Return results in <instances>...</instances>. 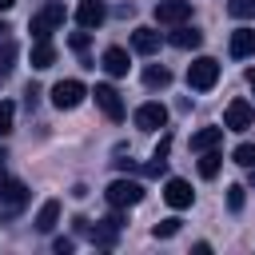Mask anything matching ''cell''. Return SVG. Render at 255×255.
<instances>
[{
    "label": "cell",
    "mask_w": 255,
    "mask_h": 255,
    "mask_svg": "<svg viewBox=\"0 0 255 255\" xmlns=\"http://www.w3.org/2000/svg\"><path fill=\"white\" fill-rule=\"evenodd\" d=\"M64 24V4H56V0H48L32 20H28V32H32V40H48L56 28Z\"/></svg>",
    "instance_id": "1"
},
{
    "label": "cell",
    "mask_w": 255,
    "mask_h": 255,
    "mask_svg": "<svg viewBox=\"0 0 255 255\" xmlns=\"http://www.w3.org/2000/svg\"><path fill=\"white\" fill-rule=\"evenodd\" d=\"M187 84H191L195 92H211V88L219 84V60H211V56L191 60V64H187Z\"/></svg>",
    "instance_id": "2"
},
{
    "label": "cell",
    "mask_w": 255,
    "mask_h": 255,
    "mask_svg": "<svg viewBox=\"0 0 255 255\" xmlns=\"http://www.w3.org/2000/svg\"><path fill=\"white\" fill-rule=\"evenodd\" d=\"M104 199L112 203V207H135L139 199H143V183H135V179H112L108 183V191H104Z\"/></svg>",
    "instance_id": "3"
},
{
    "label": "cell",
    "mask_w": 255,
    "mask_h": 255,
    "mask_svg": "<svg viewBox=\"0 0 255 255\" xmlns=\"http://www.w3.org/2000/svg\"><path fill=\"white\" fill-rule=\"evenodd\" d=\"M84 96H92L80 80H60L56 88H52V104L60 108V112H72V108H80L84 104Z\"/></svg>",
    "instance_id": "4"
},
{
    "label": "cell",
    "mask_w": 255,
    "mask_h": 255,
    "mask_svg": "<svg viewBox=\"0 0 255 255\" xmlns=\"http://www.w3.org/2000/svg\"><path fill=\"white\" fill-rule=\"evenodd\" d=\"M191 20V0H159L155 4V24H187Z\"/></svg>",
    "instance_id": "5"
},
{
    "label": "cell",
    "mask_w": 255,
    "mask_h": 255,
    "mask_svg": "<svg viewBox=\"0 0 255 255\" xmlns=\"http://www.w3.org/2000/svg\"><path fill=\"white\" fill-rule=\"evenodd\" d=\"M223 128H231V131H247V128H255V108H251L247 100H231L227 112H223Z\"/></svg>",
    "instance_id": "6"
},
{
    "label": "cell",
    "mask_w": 255,
    "mask_h": 255,
    "mask_svg": "<svg viewBox=\"0 0 255 255\" xmlns=\"http://www.w3.org/2000/svg\"><path fill=\"white\" fill-rule=\"evenodd\" d=\"M92 96H96V108H100L108 120H124V100H120V92H116L112 84H96Z\"/></svg>",
    "instance_id": "7"
},
{
    "label": "cell",
    "mask_w": 255,
    "mask_h": 255,
    "mask_svg": "<svg viewBox=\"0 0 255 255\" xmlns=\"http://www.w3.org/2000/svg\"><path fill=\"white\" fill-rule=\"evenodd\" d=\"M163 124H167V108H163L159 100H147V104H139V108H135V128L155 131V128H163Z\"/></svg>",
    "instance_id": "8"
},
{
    "label": "cell",
    "mask_w": 255,
    "mask_h": 255,
    "mask_svg": "<svg viewBox=\"0 0 255 255\" xmlns=\"http://www.w3.org/2000/svg\"><path fill=\"white\" fill-rule=\"evenodd\" d=\"M163 199H167L175 211H183V207H191L195 191H191V183H187V179H167V183H163Z\"/></svg>",
    "instance_id": "9"
},
{
    "label": "cell",
    "mask_w": 255,
    "mask_h": 255,
    "mask_svg": "<svg viewBox=\"0 0 255 255\" xmlns=\"http://www.w3.org/2000/svg\"><path fill=\"white\" fill-rule=\"evenodd\" d=\"M0 203H4V215H16V211L28 203V187H24L20 179H8V183L0 187Z\"/></svg>",
    "instance_id": "10"
},
{
    "label": "cell",
    "mask_w": 255,
    "mask_h": 255,
    "mask_svg": "<svg viewBox=\"0 0 255 255\" xmlns=\"http://www.w3.org/2000/svg\"><path fill=\"white\" fill-rule=\"evenodd\" d=\"M104 16H108V8H104L100 0H80V8H76V24H80V28H88V32H92V28H100V24H104Z\"/></svg>",
    "instance_id": "11"
},
{
    "label": "cell",
    "mask_w": 255,
    "mask_h": 255,
    "mask_svg": "<svg viewBox=\"0 0 255 255\" xmlns=\"http://www.w3.org/2000/svg\"><path fill=\"white\" fill-rule=\"evenodd\" d=\"M131 48H135L139 56H155V52H159V32L147 28V24L135 28V32H131Z\"/></svg>",
    "instance_id": "12"
},
{
    "label": "cell",
    "mask_w": 255,
    "mask_h": 255,
    "mask_svg": "<svg viewBox=\"0 0 255 255\" xmlns=\"http://www.w3.org/2000/svg\"><path fill=\"white\" fill-rule=\"evenodd\" d=\"M227 48H231V56H235V60H243V56H255V28H235Z\"/></svg>",
    "instance_id": "13"
},
{
    "label": "cell",
    "mask_w": 255,
    "mask_h": 255,
    "mask_svg": "<svg viewBox=\"0 0 255 255\" xmlns=\"http://www.w3.org/2000/svg\"><path fill=\"white\" fill-rule=\"evenodd\" d=\"M167 40L187 52V48H199V44H203V32H199V28H187V24H175V32H171Z\"/></svg>",
    "instance_id": "14"
},
{
    "label": "cell",
    "mask_w": 255,
    "mask_h": 255,
    "mask_svg": "<svg viewBox=\"0 0 255 255\" xmlns=\"http://www.w3.org/2000/svg\"><path fill=\"white\" fill-rule=\"evenodd\" d=\"M32 223H36V231H52V227L60 223V203H56V199H44Z\"/></svg>",
    "instance_id": "15"
},
{
    "label": "cell",
    "mask_w": 255,
    "mask_h": 255,
    "mask_svg": "<svg viewBox=\"0 0 255 255\" xmlns=\"http://www.w3.org/2000/svg\"><path fill=\"white\" fill-rule=\"evenodd\" d=\"M52 64H56L52 36H48V40H36V44H32V68H40V72H44V68H52Z\"/></svg>",
    "instance_id": "16"
},
{
    "label": "cell",
    "mask_w": 255,
    "mask_h": 255,
    "mask_svg": "<svg viewBox=\"0 0 255 255\" xmlns=\"http://www.w3.org/2000/svg\"><path fill=\"white\" fill-rule=\"evenodd\" d=\"M104 72L108 76H128V52L124 48H108L104 52Z\"/></svg>",
    "instance_id": "17"
},
{
    "label": "cell",
    "mask_w": 255,
    "mask_h": 255,
    "mask_svg": "<svg viewBox=\"0 0 255 255\" xmlns=\"http://www.w3.org/2000/svg\"><path fill=\"white\" fill-rule=\"evenodd\" d=\"M223 139V128H199L195 135H191V151H207V147H215Z\"/></svg>",
    "instance_id": "18"
},
{
    "label": "cell",
    "mask_w": 255,
    "mask_h": 255,
    "mask_svg": "<svg viewBox=\"0 0 255 255\" xmlns=\"http://www.w3.org/2000/svg\"><path fill=\"white\" fill-rule=\"evenodd\" d=\"M219 167H223V155H219L215 147L199 151V175H203V179H215V175H219Z\"/></svg>",
    "instance_id": "19"
},
{
    "label": "cell",
    "mask_w": 255,
    "mask_h": 255,
    "mask_svg": "<svg viewBox=\"0 0 255 255\" xmlns=\"http://www.w3.org/2000/svg\"><path fill=\"white\" fill-rule=\"evenodd\" d=\"M16 56H20V48H16L12 40H0V80H8V76H12Z\"/></svg>",
    "instance_id": "20"
},
{
    "label": "cell",
    "mask_w": 255,
    "mask_h": 255,
    "mask_svg": "<svg viewBox=\"0 0 255 255\" xmlns=\"http://www.w3.org/2000/svg\"><path fill=\"white\" fill-rule=\"evenodd\" d=\"M143 84H147V88H167V84H171V72H167L163 64H147V68H143Z\"/></svg>",
    "instance_id": "21"
},
{
    "label": "cell",
    "mask_w": 255,
    "mask_h": 255,
    "mask_svg": "<svg viewBox=\"0 0 255 255\" xmlns=\"http://www.w3.org/2000/svg\"><path fill=\"white\" fill-rule=\"evenodd\" d=\"M231 159H235L239 167H255V143H239V147L231 151Z\"/></svg>",
    "instance_id": "22"
},
{
    "label": "cell",
    "mask_w": 255,
    "mask_h": 255,
    "mask_svg": "<svg viewBox=\"0 0 255 255\" xmlns=\"http://www.w3.org/2000/svg\"><path fill=\"white\" fill-rule=\"evenodd\" d=\"M12 120H16V104L12 100H0V135L12 131Z\"/></svg>",
    "instance_id": "23"
},
{
    "label": "cell",
    "mask_w": 255,
    "mask_h": 255,
    "mask_svg": "<svg viewBox=\"0 0 255 255\" xmlns=\"http://www.w3.org/2000/svg\"><path fill=\"white\" fill-rule=\"evenodd\" d=\"M227 12H231L235 20H247V16H255V0H231Z\"/></svg>",
    "instance_id": "24"
},
{
    "label": "cell",
    "mask_w": 255,
    "mask_h": 255,
    "mask_svg": "<svg viewBox=\"0 0 255 255\" xmlns=\"http://www.w3.org/2000/svg\"><path fill=\"white\" fill-rule=\"evenodd\" d=\"M175 231H179V219H163V223H155V227H151V235H155V239H171Z\"/></svg>",
    "instance_id": "25"
},
{
    "label": "cell",
    "mask_w": 255,
    "mask_h": 255,
    "mask_svg": "<svg viewBox=\"0 0 255 255\" xmlns=\"http://www.w3.org/2000/svg\"><path fill=\"white\" fill-rule=\"evenodd\" d=\"M227 207H231V211H239V207H243V187H239V183H231V187H227Z\"/></svg>",
    "instance_id": "26"
},
{
    "label": "cell",
    "mask_w": 255,
    "mask_h": 255,
    "mask_svg": "<svg viewBox=\"0 0 255 255\" xmlns=\"http://www.w3.org/2000/svg\"><path fill=\"white\" fill-rule=\"evenodd\" d=\"M68 44H72L76 52H84V48H88V28H84V32H72V40H68Z\"/></svg>",
    "instance_id": "27"
},
{
    "label": "cell",
    "mask_w": 255,
    "mask_h": 255,
    "mask_svg": "<svg viewBox=\"0 0 255 255\" xmlns=\"http://www.w3.org/2000/svg\"><path fill=\"white\" fill-rule=\"evenodd\" d=\"M167 151H171V139H167V135H163V139H159V143H155V151H151V155H155V159H167Z\"/></svg>",
    "instance_id": "28"
},
{
    "label": "cell",
    "mask_w": 255,
    "mask_h": 255,
    "mask_svg": "<svg viewBox=\"0 0 255 255\" xmlns=\"http://www.w3.org/2000/svg\"><path fill=\"white\" fill-rule=\"evenodd\" d=\"M52 247H56V251H60V255H68V251H72V239H56V243H52Z\"/></svg>",
    "instance_id": "29"
},
{
    "label": "cell",
    "mask_w": 255,
    "mask_h": 255,
    "mask_svg": "<svg viewBox=\"0 0 255 255\" xmlns=\"http://www.w3.org/2000/svg\"><path fill=\"white\" fill-rule=\"evenodd\" d=\"M8 183V171H4V151H0V187Z\"/></svg>",
    "instance_id": "30"
},
{
    "label": "cell",
    "mask_w": 255,
    "mask_h": 255,
    "mask_svg": "<svg viewBox=\"0 0 255 255\" xmlns=\"http://www.w3.org/2000/svg\"><path fill=\"white\" fill-rule=\"evenodd\" d=\"M247 88H251V92H255V68H251V72H247Z\"/></svg>",
    "instance_id": "31"
},
{
    "label": "cell",
    "mask_w": 255,
    "mask_h": 255,
    "mask_svg": "<svg viewBox=\"0 0 255 255\" xmlns=\"http://www.w3.org/2000/svg\"><path fill=\"white\" fill-rule=\"evenodd\" d=\"M12 4H16V0H0V12H8V8H12Z\"/></svg>",
    "instance_id": "32"
},
{
    "label": "cell",
    "mask_w": 255,
    "mask_h": 255,
    "mask_svg": "<svg viewBox=\"0 0 255 255\" xmlns=\"http://www.w3.org/2000/svg\"><path fill=\"white\" fill-rule=\"evenodd\" d=\"M4 32H8V24H4V20H0V40H4Z\"/></svg>",
    "instance_id": "33"
},
{
    "label": "cell",
    "mask_w": 255,
    "mask_h": 255,
    "mask_svg": "<svg viewBox=\"0 0 255 255\" xmlns=\"http://www.w3.org/2000/svg\"><path fill=\"white\" fill-rule=\"evenodd\" d=\"M251 187H255V167H251Z\"/></svg>",
    "instance_id": "34"
}]
</instances>
